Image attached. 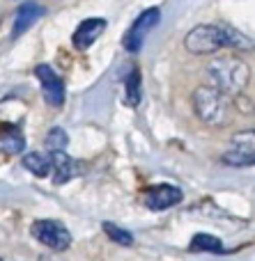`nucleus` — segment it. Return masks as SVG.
Returning <instances> with one entry per match:
<instances>
[{
	"mask_svg": "<svg viewBox=\"0 0 255 261\" xmlns=\"http://www.w3.org/2000/svg\"><path fill=\"white\" fill-rule=\"evenodd\" d=\"M32 236L41 245H46L49 250H55V252H62L72 245V234L67 231V227H62L55 220H37L32 225Z\"/></svg>",
	"mask_w": 255,
	"mask_h": 261,
	"instance_id": "nucleus-5",
	"label": "nucleus"
},
{
	"mask_svg": "<svg viewBox=\"0 0 255 261\" xmlns=\"http://www.w3.org/2000/svg\"><path fill=\"white\" fill-rule=\"evenodd\" d=\"M51 172H53V181L55 184H67L74 174H76V161L72 156H67L64 151H51Z\"/></svg>",
	"mask_w": 255,
	"mask_h": 261,
	"instance_id": "nucleus-11",
	"label": "nucleus"
},
{
	"mask_svg": "<svg viewBox=\"0 0 255 261\" xmlns=\"http://www.w3.org/2000/svg\"><path fill=\"white\" fill-rule=\"evenodd\" d=\"M23 135L21 128L14 124H0V149L5 153H18L23 151Z\"/></svg>",
	"mask_w": 255,
	"mask_h": 261,
	"instance_id": "nucleus-12",
	"label": "nucleus"
},
{
	"mask_svg": "<svg viewBox=\"0 0 255 261\" xmlns=\"http://www.w3.org/2000/svg\"><path fill=\"white\" fill-rule=\"evenodd\" d=\"M67 142H69V138L62 128H53L49 133V138H46V144L51 147V151H64Z\"/></svg>",
	"mask_w": 255,
	"mask_h": 261,
	"instance_id": "nucleus-17",
	"label": "nucleus"
},
{
	"mask_svg": "<svg viewBox=\"0 0 255 261\" xmlns=\"http://www.w3.org/2000/svg\"><path fill=\"white\" fill-rule=\"evenodd\" d=\"M106 30V21L104 18H87L74 32V46L78 50H85L99 39V35Z\"/></svg>",
	"mask_w": 255,
	"mask_h": 261,
	"instance_id": "nucleus-9",
	"label": "nucleus"
},
{
	"mask_svg": "<svg viewBox=\"0 0 255 261\" xmlns=\"http://www.w3.org/2000/svg\"><path fill=\"white\" fill-rule=\"evenodd\" d=\"M104 231L115 241V243H120V245H131V243H133V236L129 234V231H124V229H120V227H115L113 222H104Z\"/></svg>",
	"mask_w": 255,
	"mask_h": 261,
	"instance_id": "nucleus-16",
	"label": "nucleus"
},
{
	"mask_svg": "<svg viewBox=\"0 0 255 261\" xmlns=\"http://www.w3.org/2000/svg\"><path fill=\"white\" fill-rule=\"evenodd\" d=\"M207 76L212 78V87L221 94H239L248 85V67L235 55L216 58L207 67Z\"/></svg>",
	"mask_w": 255,
	"mask_h": 261,
	"instance_id": "nucleus-1",
	"label": "nucleus"
},
{
	"mask_svg": "<svg viewBox=\"0 0 255 261\" xmlns=\"http://www.w3.org/2000/svg\"><path fill=\"white\" fill-rule=\"evenodd\" d=\"M124 92H127V106H138L141 103V71L131 69V73L124 81Z\"/></svg>",
	"mask_w": 255,
	"mask_h": 261,
	"instance_id": "nucleus-14",
	"label": "nucleus"
},
{
	"mask_svg": "<svg viewBox=\"0 0 255 261\" xmlns=\"http://www.w3.org/2000/svg\"><path fill=\"white\" fill-rule=\"evenodd\" d=\"M191 250H200V252H223V243L210 234H198L191 241Z\"/></svg>",
	"mask_w": 255,
	"mask_h": 261,
	"instance_id": "nucleus-15",
	"label": "nucleus"
},
{
	"mask_svg": "<svg viewBox=\"0 0 255 261\" xmlns=\"http://www.w3.org/2000/svg\"><path fill=\"white\" fill-rule=\"evenodd\" d=\"M253 161H255V135H253V130L235 135V138L230 140V147L225 149V153H223V163L225 165L244 167V165H253Z\"/></svg>",
	"mask_w": 255,
	"mask_h": 261,
	"instance_id": "nucleus-6",
	"label": "nucleus"
},
{
	"mask_svg": "<svg viewBox=\"0 0 255 261\" xmlns=\"http://www.w3.org/2000/svg\"><path fill=\"white\" fill-rule=\"evenodd\" d=\"M35 73L41 83L44 99L49 101L53 108H60V106L64 103V83H62V78H60L49 64H39V67L35 69Z\"/></svg>",
	"mask_w": 255,
	"mask_h": 261,
	"instance_id": "nucleus-7",
	"label": "nucleus"
},
{
	"mask_svg": "<svg viewBox=\"0 0 255 261\" xmlns=\"http://www.w3.org/2000/svg\"><path fill=\"white\" fill-rule=\"evenodd\" d=\"M143 202H145V206L152 208V211H164V208H170L182 202V190L175 188V186H168V184L152 186V188H147Z\"/></svg>",
	"mask_w": 255,
	"mask_h": 261,
	"instance_id": "nucleus-8",
	"label": "nucleus"
},
{
	"mask_svg": "<svg viewBox=\"0 0 255 261\" xmlns=\"http://www.w3.org/2000/svg\"><path fill=\"white\" fill-rule=\"evenodd\" d=\"M44 16V7L37 3H32V0H28V3H23L21 7H18V12L14 14V28H12V35L18 37L23 35L26 30H30L32 25H35L39 18Z\"/></svg>",
	"mask_w": 255,
	"mask_h": 261,
	"instance_id": "nucleus-10",
	"label": "nucleus"
},
{
	"mask_svg": "<svg viewBox=\"0 0 255 261\" xmlns=\"http://www.w3.org/2000/svg\"><path fill=\"white\" fill-rule=\"evenodd\" d=\"M23 167H26L28 172H32L35 176H49L51 174V158L39 151H32L23 158Z\"/></svg>",
	"mask_w": 255,
	"mask_h": 261,
	"instance_id": "nucleus-13",
	"label": "nucleus"
},
{
	"mask_svg": "<svg viewBox=\"0 0 255 261\" xmlns=\"http://www.w3.org/2000/svg\"><path fill=\"white\" fill-rule=\"evenodd\" d=\"M235 39L233 32L223 30L219 25H196L184 39V46H187L189 53L193 55H212L216 50L230 46Z\"/></svg>",
	"mask_w": 255,
	"mask_h": 261,
	"instance_id": "nucleus-2",
	"label": "nucleus"
},
{
	"mask_svg": "<svg viewBox=\"0 0 255 261\" xmlns=\"http://www.w3.org/2000/svg\"><path fill=\"white\" fill-rule=\"evenodd\" d=\"M193 106H196L198 117L210 126H221L228 119V106L221 92L214 87H198L193 94Z\"/></svg>",
	"mask_w": 255,
	"mask_h": 261,
	"instance_id": "nucleus-3",
	"label": "nucleus"
},
{
	"mask_svg": "<svg viewBox=\"0 0 255 261\" xmlns=\"http://www.w3.org/2000/svg\"><path fill=\"white\" fill-rule=\"evenodd\" d=\"M159 21H161L159 9L156 7L145 9V12L133 21V25L127 30V35H124V48H127L129 53H138V50L143 48V44H145V37L159 25Z\"/></svg>",
	"mask_w": 255,
	"mask_h": 261,
	"instance_id": "nucleus-4",
	"label": "nucleus"
}]
</instances>
